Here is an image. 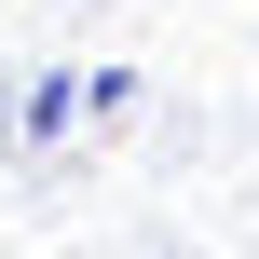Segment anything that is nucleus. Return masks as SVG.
Listing matches in <instances>:
<instances>
[]
</instances>
